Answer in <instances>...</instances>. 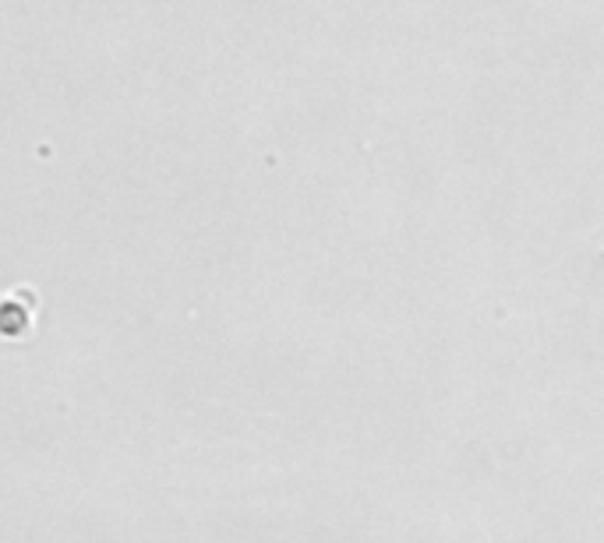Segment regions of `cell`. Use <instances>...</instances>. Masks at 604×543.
<instances>
[{
  "label": "cell",
  "instance_id": "cell-1",
  "mask_svg": "<svg viewBox=\"0 0 604 543\" xmlns=\"http://www.w3.org/2000/svg\"><path fill=\"white\" fill-rule=\"evenodd\" d=\"M19 297H22V290L0 297V339H25L32 329V314H36L40 303H29L25 308Z\"/></svg>",
  "mask_w": 604,
  "mask_h": 543
}]
</instances>
